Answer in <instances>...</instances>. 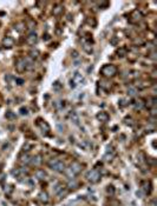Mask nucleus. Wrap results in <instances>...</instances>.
<instances>
[{
  "mask_svg": "<svg viewBox=\"0 0 157 206\" xmlns=\"http://www.w3.org/2000/svg\"><path fill=\"white\" fill-rule=\"evenodd\" d=\"M117 71H118V68L115 65H112V64H106V65H104L101 68V73L105 78H112V77H115L117 74Z\"/></svg>",
  "mask_w": 157,
  "mask_h": 206,
  "instance_id": "f257e3e1",
  "label": "nucleus"
},
{
  "mask_svg": "<svg viewBox=\"0 0 157 206\" xmlns=\"http://www.w3.org/2000/svg\"><path fill=\"white\" fill-rule=\"evenodd\" d=\"M82 171V165L79 164V163H77V161H75V163H72L71 165H70V167L69 168H65V173H66V175L69 177V178H75V175H77L79 172Z\"/></svg>",
  "mask_w": 157,
  "mask_h": 206,
  "instance_id": "f03ea898",
  "label": "nucleus"
},
{
  "mask_svg": "<svg viewBox=\"0 0 157 206\" xmlns=\"http://www.w3.org/2000/svg\"><path fill=\"white\" fill-rule=\"evenodd\" d=\"M49 166L51 170L57 171V172H64L65 171V164L59 159H51L49 161Z\"/></svg>",
  "mask_w": 157,
  "mask_h": 206,
  "instance_id": "7ed1b4c3",
  "label": "nucleus"
},
{
  "mask_svg": "<svg viewBox=\"0 0 157 206\" xmlns=\"http://www.w3.org/2000/svg\"><path fill=\"white\" fill-rule=\"evenodd\" d=\"M86 178H87V180L91 182V183H98V182L101 180V173H99L98 170L93 168V170H91V171L87 172Z\"/></svg>",
  "mask_w": 157,
  "mask_h": 206,
  "instance_id": "20e7f679",
  "label": "nucleus"
},
{
  "mask_svg": "<svg viewBox=\"0 0 157 206\" xmlns=\"http://www.w3.org/2000/svg\"><path fill=\"white\" fill-rule=\"evenodd\" d=\"M15 70L19 73H23L24 71L27 70V65H26V60H25V59H23V58L17 59V61H15Z\"/></svg>",
  "mask_w": 157,
  "mask_h": 206,
  "instance_id": "39448f33",
  "label": "nucleus"
},
{
  "mask_svg": "<svg viewBox=\"0 0 157 206\" xmlns=\"http://www.w3.org/2000/svg\"><path fill=\"white\" fill-rule=\"evenodd\" d=\"M37 126L40 128V131L43 132V133H45V134H47L49 132H50V126H49V124L45 122V120H43V119H37Z\"/></svg>",
  "mask_w": 157,
  "mask_h": 206,
  "instance_id": "423d86ee",
  "label": "nucleus"
},
{
  "mask_svg": "<svg viewBox=\"0 0 157 206\" xmlns=\"http://www.w3.org/2000/svg\"><path fill=\"white\" fill-rule=\"evenodd\" d=\"M142 13L138 11V10H135L130 13V21L131 22H138L141 19H142Z\"/></svg>",
  "mask_w": 157,
  "mask_h": 206,
  "instance_id": "0eeeda50",
  "label": "nucleus"
},
{
  "mask_svg": "<svg viewBox=\"0 0 157 206\" xmlns=\"http://www.w3.org/2000/svg\"><path fill=\"white\" fill-rule=\"evenodd\" d=\"M83 80H84L83 75H82L80 73H76V74L73 75V78L71 79V85L73 84V86H76V85H78V84H82Z\"/></svg>",
  "mask_w": 157,
  "mask_h": 206,
  "instance_id": "6e6552de",
  "label": "nucleus"
},
{
  "mask_svg": "<svg viewBox=\"0 0 157 206\" xmlns=\"http://www.w3.org/2000/svg\"><path fill=\"white\" fill-rule=\"evenodd\" d=\"M37 41H38V37H37L36 33H30L28 37L26 38V43L28 45H34Z\"/></svg>",
  "mask_w": 157,
  "mask_h": 206,
  "instance_id": "1a4fd4ad",
  "label": "nucleus"
},
{
  "mask_svg": "<svg viewBox=\"0 0 157 206\" xmlns=\"http://www.w3.org/2000/svg\"><path fill=\"white\" fill-rule=\"evenodd\" d=\"M3 45H4V47L11 48V47H13V45H14V39L11 38V37H5L4 40H3Z\"/></svg>",
  "mask_w": 157,
  "mask_h": 206,
  "instance_id": "9d476101",
  "label": "nucleus"
},
{
  "mask_svg": "<svg viewBox=\"0 0 157 206\" xmlns=\"http://www.w3.org/2000/svg\"><path fill=\"white\" fill-rule=\"evenodd\" d=\"M97 119L99 122H102V123H106L109 120V114L106 112H99L97 114Z\"/></svg>",
  "mask_w": 157,
  "mask_h": 206,
  "instance_id": "9b49d317",
  "label": "nucleus"
},
{
  "mask_svg": "<svg viewBox=\"0 0 157 206\" xmlns=\"http://www.w3.org/2000/svg\"><path fill=\"white\" fill-rule=\"evenodd\" d=\"M61 12H63V6H61V5H57V6L53 8V15H56V17L60 15Z\"/></svg>",
  "mask_w": 157,
  "mask_h": 206,
  "instance_id": "f8f14e48",
  "label": "nucleus"
},
{
  "mask_svg": "<svg viewBox=\"0 0 157 206\" xmlns=\"http://www.w3.org/2000/svg\"><path fill=\"white\" fill-rule=\"evenodd\" d=\"M39 199H40L42 203H44V204L49 203V196H47V193H46V192H42V193L39 194Z\"/></svg>",
  "mask_w": 157,
  "mask_h": 206,
  "instance_id": "ddd939ff",
  "label": "nucleus"
},
{
  "mask_svg": "<svg viewBox=\"0 0 157 206\" xmlns=\"http://www.w3.org/2000/svg\"><path fill=\"white\" fill-rule=\"evenodd\" d=\"M127 53H128V51H127V48H125V47H120V48L117 51L118 57H125V55H127Z\"/></svg>",
  "mask_w": 157,
  "mask_h": 206,
  "instance_id": "4468645a",
  "label": "nucleus"
},
{
  "mask_svg": "<svg viewBox=\"0 0 157 206\" xmlns=\"http://www.w3.org/2000/svg\"><path fill=\"white\" fill-rule=\"evenodd\" d=\"M15 29L18 32H23V31H25V24H23V22H19V24H17V26H15Z\"/></svg>",
  "mask_w": 157,
  "mask_h": 206,
  "instance_id": "2eb2a0df",
  "label": "nucleus"
},
{
  "mask_svg": "<svg viewBox=\"0 0 157 206\" xmlns=\"http://www.w3.org/2000/svg\"><path fill=\"white\" fill-rule=\"evenodd\" d=\"M36 175H37V178H39V179H44V177H45L46 174H45V172H44V171L38 170V171L36 172Z\"/></svg>",
  "mask_w": 157,
  "mask_h": 206,
  "instance_id": "dca6fc26",
  "label": "nucleus"
},
{
  "mask_svg": "<svg viewBox=\"0 0 157 206\" xmlns=\"http://www.w3.org/2000/svg\"><path fill=\"white\" fill-rule=\"evenodd\" d=\"M30 157L27 156V154H25V157H23V159H21V161H25V163H28L30 161V159H28Z\"/></svg>",
  "mask_w": 157,
  "mask_h": 206,
  "instance_id": "f3484780",
  "label": "nucleus"
}]
</instances>
